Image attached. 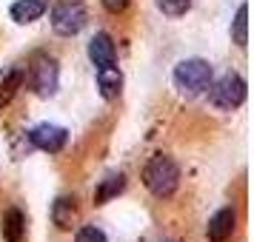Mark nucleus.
<instances>
[{
    "mask_svg": "<svg viewBox=\"0 0 254 242\" xmlns=\"http://www.w3.org/2000/svg\"><path fill=\"white\" fill-rule=\"evenodd\" d=\"M143 185H146L157 199L174 196L177 185H180V168H177V162H174L172 157H166V154H154V157L146 162V168H143Z\"/></svg>",
    "mask_w": 254,
    "mask_h": 242,
    "instance_id": "obj_1",
    "label": "nucleus"
},
{
    "mask_svg": "<svg viewBox=\"0 0 254 242\" xmlns=\"http://www.w3.org/2000/svg\"><path fill=\"white\" fill-rule=\"evenodd\" d=\"M172 77H174L177 92L183 94V97H200V94L208 92L214 71H211V66H208L206 60L189 57V60H180V63L174 66Z\"/></svg>",
    "mask_w": 254,
    "mask_h": 242,
    "instance_id": "obj_2",
    "label": "nucleus"
},
{
    "mask_svg": "<svg viewBox=\"0 0 254 242\" xmlns=\"http://www.w3.org/2000/svg\"><path fill=\"white\" fill-rule=\"evenodd\" d=\"M211 89V105L214 108H223V111H234V108H240L246 103V80H243L237 71H229V74H223L214 86H208Z\"/></svg>",
    "mask_w": 254,
    "mask_h": 242,
    "instance_id": "obj_3",
    "label": "nucleus"
},
{
    "mask_svg": "<svg viewBox=\"0 0 254 242\" xmlns=\"http://www.w3.org/2000/svg\"><path fill=\"white\" fill-rule=\"evenodd\" d=\"M29 83H32L37 97H52L58 92V83H60L58 60L49 57V54H37L32 60V69H29Z\"/></svg>",
    "mask_w": 254,
    "mask_h": 242,
    "instance_id": "obj_4",
    "label": "nucleus"
},
{
    "mask_svg": "<svg viewBox=\"0 0 254 242\" xmlns=\"http://www.w3.org/2000/svg\"><path fill=\"white\" fill-rule=\"evenodd\" d=\"M86 26V9L77 0H66L52 12V29L60 37H74Z\"/></svg>",
    "mask_w": 254,
    "mask_h": 242,
    "instance_id": "obj_5",
    "label": "nucleus"
},
{
    "mask_svg": "<svg viewBox=\"0 0 254 242\" xmlns=\"http://www.w3.org/2000/svg\"><path fill=\"white\" fill-rule=\"evenodd\" d=\"M29 140H32V145L40 151H46V154H58L63 151V145L69 143V131L60 126H52V123H40L37 128L29 131Z\"/></svg>",
    "mask_w": 254,
    "mask_h": 242,
    "instance_id": "obj_6",
    "label": "nucleus"
},
{
    "mask_svg": "<svg viewBox=\"0 0 254 242\" xmlns=\"http://www.w3.org/2000/svg\"><path fill=\"white\" fill-rule=\"evenodd\" d=\"M89 60H92L97 69H115L117 66V48H115V40L100 32L89 40Z\"/></svg>",
    "mask_w": 254,
    "mask_h": 242,
    "instance_id": "obj_7",
    "label": "nucleus"
},
{
    "mask_svg": "<svg viewBox=\"0 0 254 242\" xmlns=\"http://www.w3.org/2000/svg\"><path fill=\"white\" fill-rule=\"evenodd\" d=\"M234 228H237V211L234 208H223V211H217L214 217L208 219L206 237H208V242H229Z\"/></svg>",
    "mask_w": 254,
    "mask_h": 242,
    "instance_id": "obj_8",
    "label": "nucleus"
},
{
    "mask_svg": "<svg viewBox=\"0 0 254 242\" xmlns=\"http://www.w3.org/2000/svg\"><path fill=\"white\" fill-rule=\"evenodd\" d=\"M77 217V199L74 196H58L52 205V222L58 231H71V222Z\"/></svg>",
    "mask_w": 254,
    "mask_h": 242,
    "instance_id": "obj_9",
    "label": "nucleus"
},
{
    "mask_svg": "<svg viewBox=\"0 0 254 242\" xmlns=\"http://www.w3.org/2000/svg\"><path fill=\"white\" fill-rule=\"evenodd\" d=\"M49 9V0H17L12 6V20L14 23H35V20H40L43 17V12Z\"/></svg>",
    "mask_w": 254,
    "mask_h": 242,
    "instance_id": "obj_10",
    "label": "nucleus"
},
{
    "mask_svg": "<svg viewBox=\"0 0 254 242\" xmlns=\"http://www.w3.org/2000/svg\"><path fill=\"white\" fill-rule=\"evenodd\" d=\"M97 89H100V94H103L106 100H115L117 94H120V89H123V74L115 69H97Z\"/></svg>",
    "mask_w": 254,
    "mask_h": 242,
    "instance_id": "obj_11",
    "label": "nucleus"
},
{
    "mask_svg": "<svg viewBox=\"0 0 254 242\" xmlns=\"http://www.w3.org/2000/svg\"><path fill=\"white\" fill-rule=\"evenodd\" d=\"M123 188H126V177L123 174H109L100 188H97V194H94V205H106L109 199H115L117 194H123Z\"/></svg>",
    "mask_w": 254,
    "mask_h": 242,
    "instance_id": "obj_12",
    "label": "nucleus"
},
{
    "mask_svg": "<svg viewBox=\"0 0 254 242\" xmlns=\"http://www.w3.org/2000/svg\"><path fill=\"white\" fill-rule=\"evenodd\" d=\"M23 231H26V217L17 208H9L6 217H3V237H6V242H20Z\"/></svg>",
    "mask_w": 254,
    "mask_h": 242,
    "instance_id": "obj_13",
    "label": "nucleus"
},
{
    "mask_svg": "<svg viewBox=\"0 0 254 242\" xmlns=\"http://www.w3.org/2000/svg\"><path fill=\"white\" fill-rule=\"evenodd\" d=\"M23 80H26V71H23V69L9 71V74H6V77L0 80V108L12 103V97L17 94V89L23 86Z\"/></svg>",
    "mask_w": 254,
    "mask_h": 242,
    "instance_id": "obj_14",
    "label": "nucleus"
},
{
    "mask_svg": "<svg viewBox=\"0 0 254 242\" xmlns=\"http://www.w3.org/2000/svg\"><path fill=\"white\" fill-rule=\"evenodd\" d=\"M231 37H234V43H237L240 48L249 43V6H246V3H240V6H237L234 26H231Z\"/></svg>",
    "mask_w": 254,
    "mask_h": 242,
    "instance_id": "obj_15",
    "label": "nucleus"
},
{
    "mask_svg": "<svg viewBox=\"0 0 254 242\" xmlns=\"http://www.w3.org/2000/svg\"><path fill=\"white\" fill-rule=\"evenodd\" d=\"M157 9L169 17H183L191 9V0H157Z\"/></svg>",
    "mask_w": 254,
    "mask_h": 242,
    "instance_id": "obj_16",
    "label": "nucleus"
},
{
    "mask_svg": "<svg viewBox=\"0 0 254 242\" xmlns=\"http://www.w3.org/2000/svg\"><path fill=\"white\" fill-rule=\"evenodd\" d=\"M74 242H109V240H106V234H103L100 228H94V225H86V228L77 231Z\"/></svg>",
    "mask_w": 254,
    "mask_h": 242,
    "instance_id": "obj_17",
    "label": "nucleus"
},
{
    "mask_svg": "<svg viewBox=\"0 0 254 242\" xmlns=\"http://www.w3.org/2000/svg\"><path fill=\"white\" fill-rule=\"evenodd\" d=\"M100 3H103L106 12L120 14V12H126V9H128V3H131V0H100Z\"/></svg>",
    "mask_w": 254,
    "mask_h": 242,
    "instance_id": "obj_18",
    "label": "nucleus"
}]
</instances>
